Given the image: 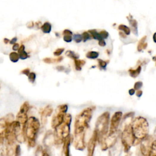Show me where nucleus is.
<instances>
[{"instance_id":"obj_1","label":"nucleus","mask_w":156,"mask_h":156,"mask_svg":"<svg viewBox=\"0 0 156 156\" xmlns=\"http://www.w3.org/2000/svg\"><path fill=\"white\" fill-rule=\"evenodd\" d=\"M146 37L145 36V37H143L140 40L138 45V47H137V50L138 51H141L142 50L146 48L148 45H147V43L146 42Z\"/></svg>"},{"instance_id":"obj_2","label":"nucleus","mask_w":156,"mask_h":156,"mask_svg":"<svg viewBox=\"0 0 156 156\" xmlns=\"http://www.w3.org/2000/svg\"><path fill=\"white\" fill-rule=\"evenodd\" d=\"M25 50V47L24 45H21L20 49L18 50V54L20 56V59L22 60L26 59L29 57Z\"/></svg>"},{"instance_id":"obj_3","label":"nucleus","mask_w":156,"mask_h":156,"mask_svg":"<svg viewBox=\"0 0 156 156\" xmlns=\"http://www.w3.org/2000/svg\"><path fill=\"white\" fill-rule=\"evenodd\" d=\"M130 25L132 28V31H133V33L135 35H138V30H137V22L135 20H134L133 18L129 19Z\"/></svg>"},{"instance_id":"obj_4","label":"nucleus","mask_w":156,"mask_h":156,"mask_svg":"<svg viewBox=\"0 0 156 156\" xmlns=\"http://www.w3.org/2000/svg\"><path fill=\"white\" fill-rule=\"evenodd\" d=\"M141 70V66H138L136 70H133V69H130L129 70V75L131 77L133 78H137L140 73Z\"/></svg>"},{"instance_id":"obj_5","label":"nucleus","mask_w":156,"mask_h":156,"mask_svg":"<svg viewBox=\"0 0 156 156\" xmlns=\"http://www.w3.org/2000/svg\"><path fill=\"white\" fill-rule=\"evenodd\" d=\"M63 59V57L61 56H59L56 59H52V58H45L43 59V61L45 63L47 64H52V63H57L62 61Z\"/></svg>"},{"instance_id":"obj_6","label":"nucleus","mask_w":156,"mask_h":156,"mask_svg":"<svg viewBox=\"0 0 156 156\" xmlns=\"http://www.w3.org/2000/svg\"><path fill=\"white\" fill-rule=\"evenodd\" d=\"M41 29L42 30V31L44 33H50L51 31V24L48 22H46L42 26Z\"/></svg>"},{"instance_id":"obj_7","label":"nucleus","mask_w":156,"mask_h":156,"mask_svg":"<svg viewBox=\"0 0 156 156\" xmlns=\"http://www.w3.org/2000/svg\"><path fill=\"white\" fill-rule=\"evenodd\" d=\"M75 67L76 70L81 71L82 70V67L85 65L86 62L85 61H82V60L77 59L75 61Z\"/></svg>"},{"instance_id":"obj_8","label":"nucleus","mask_w":156,"mask_h":156,"mask_svg":"<svg viewBox=\"0 0 156 156\" xmlns=\"http://www.w3.org/2000/svg\"><path fill=\"white\" fill-rule=\"evenodd\" d=\"M9 59L12 62H17L20 59V56L18 53H17L15 52H12L10 54Z\"/></svg>"},{"instance_id":"obj_9","label":"nucleus","mask_w":156,"mask_h":156,"mask_svg":"<svg viewBox=\"0 0 156 156\" xmlns=\"http://www.w3.org/2000/svg\"><path fill=\"white\" fill-rule=\"evenodd\" d=\"M118 29L120 30L121 31L123 32L126 35H128L130 34V29L129 27H127L126 25H120L118 26Z\"/></svg>"},{"instance_id":"obj_10","label":"nucleus","mask_w":156,"mask_h":156,"mask_svg":"<svg viewBox=\"0 0 156 156\" xmlns=\"http://www.w3.org/2000/svg\"><path fill=\"white\" fill-rule=\"evenodd\" d=\"M89 32L92 35L93 37L96 39V40H100L102 39V38L101 37V35L100 34V33H98V32L94 30V29H92V30H89Z\"/></svg>"},{"instance_id":"obj_11","label":"nucleus","mask_w":156,"mask_h":156,"mask_svg":"<svg viewBox=\"0 0 156 156\" xmlns=\"http://www.w3.org/2000/svg\"><path fill=\"white\" fill-rule=\"evenodd\" d=\"M66 56H67L68 57L74 59L75 61V60H77L78 59H79V55H78L77 54H76L75 52L72 51H67L65 53Z\"/></svg>"},{"instance_id":"obj_12","label":"nucleus","mask_w":156,"mask_h":156,"mask_svg":"<svg viewBox=\"0 0 156 156\" xmlns=\"http://www.w3.org/2000/svg\"><path fill=\"white\" fill-rule=\"evenodd\" d=\"M99 56V53L96 51H89L86 54V57L89 59H97Z\"/></svg>"},{"instance_id":"obj_13","label":"nucleus","mask_w":156,"mask_h":156,"mask_svg":"<svg viewBox=\"0 0 156 156\" xmlns=\"http://www.w3.org/2000/svg\"><path fill=\"white\" fill-rule=\"evenodd\" d=\"M73 39L76 43H80L83 40L82 35H80V34H75V35H74Z\"/></svg>"},{"instance_id":"obj_14","label":"nucleus","mask_w":156,"mask_h":156,"mask_svg":"<svg viewBox=\"0 0 156 156\" xmlns=\"http://www.w3.org/2000/svg\"><path fill=\"white\" fill-rule=\"evenodd\" d=\"M35 78H36V75L35 73H34V72H31V73H30L29 75L28 76L29 81L32 83L34 82L35 80Z\"/></svg>"},{"instance_id":"obj_15","label":"nucleus","mask_w":156,"mask_h":156,"mask_svg":"<svg viewBox=\"0 0 156 156\" xmlns=\"http://www.w3.org/2000/svg\"><path fill=\"white\" fill-rule=\"evenodd\" d=\"M82 36L83 41L84 42H86L87 40H89L90 39V35H89L88 32H83V34H82Z\"/></svg>"},{"instance_id":"obj_16","label":"nucleus","mask_w":156,"mask_h":156,"mask_svg":"<svg viewBox=\"0 0 156 156\" xmlns=\"http://www.w3.org/2000/svg\"><path fill=\"white\" fill-rule=\"evenodd\" d=\"M100 34L101 35V37L102 38V39H107L108 36H109V33H108L106 31L104 30V31H102L100 32Z\"/></svg>"},{"instance_id":"obj_17","label":"nucleus","mask_w":156,"mask_h":156,"mask_svg":"<svg viewBox=\"0 0 156 156\" xmlns=\"http://www.w3.org/2000/svg\"><path fill=\"white\" fill-rule=\"evenodd\" d=\"M64 51V48H59L57 50H56L54 53V55L56 56H57V57H59L60 56H61L62 53Z\"/></svg>"},{"instance_id":"obj_18","label":"nucleus","mask_w":156,"mask_h":156,"mask_svg":"<svg viewBox=\"0 0 156 156\" xmlns=\"http://www.w3.org/2000/svg\"><path fill=\"white\" fill-rule=\"evenodd\" d=\"M73 40L72 35H64V40L67 43H70Z\"/></svg>"},{"instance_id":"obj_19","label":"nucleus","mask_w":156,"mask_h":156,"mask_svg":"<svg viewBox=\"0 0 156 156\" xmlns=\"http://www.w3.org/2000/svg\"><path fill=\"white\" fill-rule=\"evenodd\" d=\"M143 86V82H141V81H138V82H137L135 85H134V89L135 90H139Z\"/></svg>"},{"instance_id":"obj_20","label":"nucleus","mask_w":156,"mask_h":156,"mask_svg":"<svg viewBox=\"0 0 156 156\" xmlns=\"http://www.w3.org/2000/svg\"><path fill=\"white\" fill-rule=\"evenodd\" d=\"M98 63H99V65L102 68H105L107 66V62L104 61H102V60H101V59L98 60Z\"/></svg>"},{"instance_id":"obj_21","label":"nucleus","mask_w":156,"mask_h":156,"mask_svg":"<svg viewBox=\"0 0 156 156\" xmlns=\"http://www.w3.org/2000/svg\"><path fill=\"white\" fill-rule=\"evenodd\" d=\"M21 74H23V75H25L26 76H29V74H30V70L29 68H26L25 70H23L21 71Z\"/></svg>"},{"instance_id":"obj_22","label":"nucleus","mask_w":156,"mask_h":156,"mask_svg":"<svg viewBox=\"0 0 156 156\" xmlns=\"http://www.w3.org/2000/svg\"><path fill=\"white\" fill-rule=\"evenodd\" d=\"M63 34L64 35H73V32H72L71 31H70L68 29H65L63 32Z\"/></svg>"},{"instance_id":"obj_23","label":"nucleus","mask_w":156,"mask_h":156,"mask_svg":"<svg viewBox=\"0 0 156 156\" xmlns=\"http://www.w3.org/2000/svg\"><path fill=\"white\" fill-rule=\"evenodd\" d=\"M20 45L18 43H15L14 45H13V46H12V49L14 51H18V50L20 49Z\"/></svg>"},{"instance_id":"obj_24","label":"nucleus","mask_w":156,"mask_h":156,"mask_svg":"<svg viewBox=\"0 0 156 156\" xmlns=\"http://www.w3.org/2000/svg\"><path fill=\"white\" fill-rule=\"evenodd\" d=\"M98 44H99V45L100 46H105V45H106V43H105V42L104 41V39H101V40H99V42H98Z\"/></svg>"},{"instance_id":"obj_25","label":"nucleus","mask_w":156,"mask_h":156,"mask_svg":"<svg viewBox=\"0 0 156 156\" xmlns=\"http://www.w3.org/2000/svg\"><path fill=\"white\" fill-rule=\"evenodd\" d=\"M17 37H14V38H13L11 40H10V44H12V45H14L15 43V42H17Z\"/></svg>"},{"instance_id":"obj_26","label":"nucleus","mask_w":156,"mask_h":156,"mask_svg":"<svg viewBox=\"0 0 156 156\" xmlns=\"http://www.w3.org/2000/svg\"><path fill=\"white\" fill-rule=\"evenodd\" d=\"M119 35H120L121 37H123V38H126V35L123 32H122V31L119 32Z\"/></svg>"},{"instance_id":"obj_27","label":"nucleus","mask_w":156,"mask_h":156,"mask_svg":"<svg viewBox=\"0 0 156 156\" xmlns=\"http://www.w3.org/2000/svg\"><path fill=\"white\" fill-rule=\"evenodd\" d=\"M135 89H130V90H129V93L130 95H133L135 93Z\"/></svg>"},{"instance_id":"obj_28","label":"nucleus","mask_w":156,"mask_h":156,"mask_svg":"<svg viewBox=\"0 0 156 156\" xmlns=\"http://www.w3.org/2000/svg\"><path fill=\"white\" fill-rule=\"evenodd\" d=\"M142 93H143L142 91H141V90H138L137 92V97H140L141 96V94H142Z\"/></svg>"},{"instance_id":"obj_29","label":"nucleus","mask_w":156,"mask_h":156,"mask_svg":"<svg viewBox=\"0 0 156 156\" xmlns=\"http://www.w3.org/2000/svg\"><path fill=\"white\" fill-rule=\"evenodd\" d=\"M153 40L155 43H156V32L154 33L153 35Z\"/></svg>"}]
</instances>
